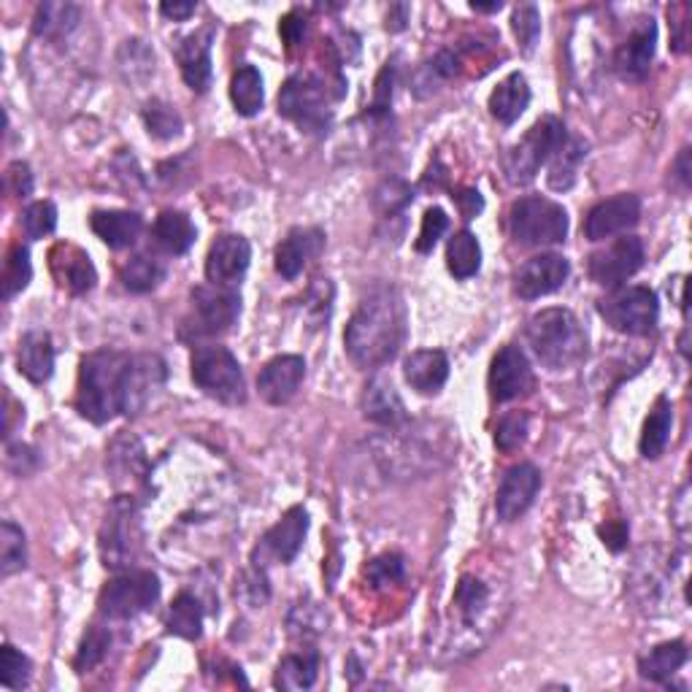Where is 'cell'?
I'll return each mask as SVG.
<instances>
[{
	"mask_svg": "<svg viewBox=\"0 0 692 692\" xmlns=\"http://www.w3.org/2000/svg\"><path fill=\"white\" fill-rule=\"evenodd\" d=\"M90 228L106 247L111 249H128L139 241L143 220L136 211H96L90 217Z\"/></svg>",
	"mask_w": 692,
	"mask_h": 692,
	"instance_id": "83f0119b",
	"label": "cell"
},
{
	"mask_svg": "<svg viewBox=\"0 0 692 692\" xmlns=\"http://www.w3.org/2000/svg\"><path fill=\"white\" fill-rule=\"evenodd\" d=\"M252 263V247L244 235H220L205 258V279L211 284L235 287Z\"/></svg>",
	"mask_w": 692,
	"mask_h": 692,
	"instance_id": "ac0fdd59",
	"label": "cell"
},
{
	"mask_svg": "<svg viewBox=\"0 0 692 692\" xmlns=\"http://www.w3.org/2000/svg\"><path fill=\"white\" fill-rule=\"evenodd\" d=\"M28 565V544H24L22 528L6 520L0 525V576H11V573L22 571Z\"/></svg>",
	"mask_w": 692,
	"mask_h": 692,
	"instance_id": "f35d334b",
	"label": "cell"
},
{
	"mask_svg": "<svg viewBox=\"0 0 692 692\" xmlns=\"http://www.w3.org/2000/svg\"><path fill=\"white\" fill-rule=\"evenodd\" d=\"M305 533H309V511L303 507H292L282 520L277 522L260 541V546L254 550V565H265L268 560L273 563H292L301 552Z\"/></svg>",
	"mask_w": 692,
	"mask_h": 692,
	"instance_id": "8fae6325",
	"label": "cell"
},
{
	"mask_svg": "<svg viewBox=\"0 0 692 692\" xmlns=\"http://www.w3.org/2000/svg\"><path fill=\"white\" fill-rule=\"evenodd\" d=\"M509 233L520 247L563 244L569 235V214L550 198H520L509 209Z\"/></svg>",
	"mask_w": 692,
	"mask_h": 692,
	"instance_id": "277c9868",
	"label": "cell"
},
{
	"mask_svg": "<svg viewBox=\"0 0 692 692\" xmlns=\"http://www.w3.org/2000/svg\"><path fill=\"white\" fill-rule=\"evenodd\" d=\"M569 273L571 265L563 254L554 252L535 254V258H530L528 263L517 271L514 290L517 295L525 298V301H535V298H544L550 295V292L560 290V287L565 284V279H569Z\"/></svg>",
	"mask_w": 692,
	"mask_h": 692,
	"instance_id": "e0dca14e",
	"label": "cell"
},
{
	"mask_svg": "<svg viewBox=\"0 0 692 692\" xmlns=\"http://www.w3.org/2000/svg\"><path fill=\"white\" fill-rule=\"evenodd\" d=\"M30 673H33V663L20 650H14L11 644L3 646L0 652V682L6 690H20L30 682Z\"/></svg>",
	"mask_w": 692,
	"mask_h": 692,
	"instance_id": "ee69618b",
	"label": "cell"
},
{
	"mask_svg": "<svg viewBox=\"0 0 692 692\" xmlns=\"http://www.w3.org/2000/svg\"><path fill=\"white\" fill-rule=\"evenodd\" d=\"M471 9H473V11H484V14H490V11H501V9H503V3H501V0H495V3H477V0H473Z\"/></svg>",
	"mask_w": 692,
	"mask_h": 692,
	"instance_id": "94428289",
	"label": "cell"
},
{
	"mask_svg": "<svg viewBox=\"0 0 692 692\" xmlns=\"http://www.w3.org/2000/svg\"><path fill=\"white\" fill-rule=\"evenodd\" d=\"M407 330L409 314L401 292L388 284L377 287L360 301L347 325L344 347L349 360L365 371L388 365L401 352Z\"/></svg>",
	"mask_w": 692,
	"mask_h": 692,
	"instance_id": "6da1fadb",
	"label": "cell"
},
{
	"mask_svg": "<svg viewBox=\"0 0 692 692\" xmlns=\"http://www.w3.org/2000/svg\"><path fill=\"white\" fill-rule=\"evenodd\" d=\"M160 11L168 20H187L190 14H195V3H163Z\"/></svg>",
	"mask_w": 692,
	"mask_h": 692,
	"instance_id": "680465c9",
	"label": "cell"
},
{
	"mask_svg": "<svg viewBox=\"0 0 692 692\" xmlns=\"http://www.w3.org/2000/svg\"><path fill=\"white\" fill-rule=\"evenodd\" d=\"M22 228L28 239L39 241L58 228V209L52 201H36L22 211Z\"/></svg>",
	"mask_w": 692,
	"mask_h": 692,
	"instance_id": "bcb514c9",
	"label": "cell"
},
{
	"mask_svg": "<svg viewBox=\"0 0 692 692\" xmlns=\"http://www.w3.org/2000/svg\"><path fill=\"white\" fill-rule=\"evenodd\" d=\"M79 20H82V9L73 3H41L39 11H36L33 30L36 36H43V39H60V36H68L73 28H77Z\"/></svg>",
	"mask_w": 692,
	"mask_h": 692,
	"instance_id": "74e56055",
	"label": "cell"
},
{
	"mask_svg": "<svg viewBox=\"0 0 692 692\" xmlns=\"http://www.w3.org/2000/svg\"><path fill=\"white\" fill-rule=\"evenodd\" d=\"M6 465H9L17 477H28V473H33L36 469H39V458H36V452L30 447L17 444V447H9Z\"/></svg>",
	"mask_w": 692,
	"mask_h": 692,
	"instance_id": "db71d44e",
	"label": "cell"
},
{
	"mask_svg": "<svg viewBox=\"0 0 692 692\" xmlns=\"http://www.w3.org/2000/svg\"><path fill=\"white\" fill-rule=\"evenodd\" d=\"M106 528L101 535V552L109 569H122L130 565L136 552V535H133V509L130 503H117L111 517H106Z\"/></svg>",
	"mask_w": 692,
	"mask_h": 692,
	"instance_id": "7402d4cb",
	"label": "cell"
},
{
	"mask_svg": "<svg viewBox=\"0 0 692 692\" xmlns=\"http://www.w3.org/2000/svg\"><path fill=\"white\" fill-rule=\"evenodd\" d=\"M317 671H320V654L314 650L301 652V654H287V658L279 663L277 676H273V684L279 690H309L314 688L317 682Z\"/></svg>",
	"mask_w": 692,
	"mask_h": 692,
	"instance_id": "d6a6232c",
	"label": "cell"
},
{
	"mask_svg": "<svg viewBox=\"0 0 692 692\" xmlns=\"http://www.w3.org/2000/svg\"><path fill=\"white\" fill-rule=\"evenodd\" d=\"M279 114L295 122L305 133H325L330 124L325 84L309 73L290 77L279 92Z\"/></svg>",
	"mask_w": 692,
	"mask_h": 692,
	"instance_id": "ba28073f",
	"label": "cell"
},
{
	"mask_svg": "<svg viewBox=\"0 0 692 692\" xmlns=\"http://www.w3.org/2000/svg\"><path fill=\"white\" fill-rule=\"evenodd\" d=\"M690 652L684 641H669V644L654 646L650 654L639 660L641 676L650 682H669V679L688 663Z\"/></svg>",
	"mask_w": 692,
	"mask_h": 692,
	"instance_id": "1f68e13d",
	"label": "cell"
},
{
	"mask_svg": "<svg viewBox=\"0 0 692 692\" xmlns=\"http://www.w3.org/2000/svg\"><path fill=\"white\" fill-rule=\"evenodd\" d=\"M33 279V265H30V252L28 247L17 244L11 247V252L6 254L3 263V298L11 301L14 295H20L24 287Z\"/></svg>",
	"mask_w": 692,
	"mask_h": 692,
	"instance_id": "ab89813d",
	"label": "cell"
},
{
	"mask_svg": "<svg viewBox=\"0 0 692 692\" xmlns=\"http://www.w3.org/2000/svg\"><path fill=\"white\" fill-rule=\"evenodd\" d=\"M490 592L479 579L463 576L460 579L458 590H454V606H458L463 620H477V614H482V609L488 606Z\"/></svg>",
	"mask_w": 692,
	"mask_h": 692,
	"instance_id": "f6af8a7d",
	"label": "cell"
},
{
	"mask_svg": "<svg viewBox=\"0 0 692 692\" xmlns=\"http://www.w3.org/2000/svg\"><path fill=\"white\" fill-rule=\"evenodd\" d=\"M130 354L117 349H101L87 354L79 368L77 411L92 425H106L122 414V382Z\"/></svg>",
	"mask_w": 692,
	"mask_h": 692,
	"instance_id": "7a4b0ae2",
	"label": "cell"
},
{
	"mask_svg": "<svg viewBox=\"0 0 692 692\" xmlns=\"http://www.w3.org/2000/svg\"><path fill=\"white\" fill-rule=\"evenodd\" d=\"M511 30H514L517 41L522 43L525 52H533L535 41L541 36V14L533 3H522L514 9V17H511Z\"/></svg>",
	"mask_w": 692,
	"mask_h": 692,
	"instance_id": "681fc988",
	"label": "cell"
},
{
	"mask_svg": "<svg viewBox=\"0 0 692 692\" xmlns=\"http://www.w3.org/2000/svg\"><path fill=\"white\" fill-rule=\"evenodd\" d=\"M403 377L420 395H435L449 379V358L441 349H420L411 352L403 363Z\"/></svg>",
	"mask_w": 692,
	"mask_h": 692,
	"instance_id": "d4e9b609",
	"label": "cell"
},
{
	"mask_svg": "<svg viewBox=\"0 0 692 692\" xmlns=\"http://www.w3.org/2000/svg\"><path fill=\"white\" fill-rule=\"evenodd\" d=\"M411 203V187L401 179H388L377 192H373V205L382 217H392L395 211H403Z\"/></svg>",
	"mask_w": 692,
	"mask_h": 692,
	"instance_id": "f907efd6",
	"label": "cell"
},
{
	"mask_svg": "<svg viewBox=\"0 0 692 692\" xmlns=\"http://www.w3.org/2000/svg\"><path fill=\"white\" fill-rule=\"evenodd\" d=\"M644 265V241L639 235H622L614 244L598 249L590 254L588 271L595 284L616 290Z\"/></svg>",
	"mask_w": 692,
	"mask_h": 692,
	"instance_id": "30bf717a",
	"label": "cell"
},
{
	"mask_svg": "<svg viewBox=\"0 0 692 692\" xmlns=\"http://www.w3.org/2000/svg\"><path fill=\"white\" fill-rule=\"evenodd\" d=\"M490 114L501 124H514L530 106V87L522 73H509L490 96Z\"/></svg>",
	"mask_w": 692,
	"mask_h": 692,
	"instance_id": "f1b7e54d",
	"label": "cell"
},
{
	"mask_svg": "<svg viewBox=\"0 0 692 692\" xmlns=\"http://www.w3.org/2000/svg\"><path fill=\"white\" fill-rule=\"evenodd\" d=\"M533 368H530L525 352L520 347L509 344L495 354L490 368V395L492 401L507 403L514 398L528 395L533 390Z\"/></svg>",
	"mask_w": 692,
	"mask_h": 692,
	"instance_id": "5bb4252c",
	"label": "cell"
},
{
	"mask_svg": "<svg viewBox=\"0 0 692 692\" xmlns=\"http://www.w3.org/2000/svg\"><path fill=\"white\" fill-rule=\"evenodd\" d=\"M452 198H454V201H458L460 211H463L465 220H473V217H477V214H482L484 201H482V195H479L477 190H463V192H458V195H452Z\"/></svg>",
	"mask_w": 692,
	"mask_h": 692,
	"instance_id": "9f6ffc18",
	"label": "cell"
},
{
	"mask_svg": "<svg viewBox=\"0 0 692 692\" xmlns=\"http://www.w3.org/2000/svg\"><path fill=\"white\" fill-rule=\"evenodd\" d=\"M230 101L241 117H254L263 109V77L254 66H241L230 79Z\"/></svg>",
	"mask_w": 692,
	"mask_h": 692,
	"instance_id": "836d02e7",
	"label": "cell"
},
{
	"mask_svg": "<svg viewBox=\"0 0 692 692\" xmlns=\"http://www.w3.org/2000/svg\"><path fill=\"white\" fill-rule=\"evenodd\" d=\"M168 633L195 641L203 633V606L192 592H179L168 611Z\"/></svg>",
	"mask_w": 692,
	"mask_h": 692,
	"instance_id": "d590c367",
	"label": "cell"
},
{
	"mask_svg": "<svg viewBox=\"0 0 692 692\" xmlns=\"http://www.w3.org/2000/svg\"><path fill=\"white\" fill-rule=\"evenodd\" d=\"M673 173H676L682 190H688L690 187V149H682V154H679L676 163H673Z\"/></svg>",
	"mask_w": 692,
	"mask_h": 692,
	"instance_id": "91938a15",
	"label": "cell"
},
{
	"mask_svg": "<svg viewBox=\"0 0 692 692\" xmlns=\"http://www.w3.org/2000/svg\"><path fill=\"white\" fill-rule=\"evenodd\" d=\"M641 220V201L633 192L609 198L592 205L588 220H584V235L590 241H606L611 235H620L631 230Z\"/></svg>",
	"mask_w": 692,
	"mask_h": 692,
	"instance_id": "9a60e30c",
	"label": "cell"
},
{
	"mask_svg": "<svg viewBox=\"0 0 692 692\" xmlns=\"http://www.w3.org/2000/svg\"><path fill=\"white\" fill-rule=\"evenodd\" d=\"M192 311H195L198 333H224L239 320L241 295L235 292V287H195L192 290Z\"/></svg>",
	"mask_w": 692,
	"mask_h": 692,
	"instance_id": "7c38bea8",
	"label": "cell"
},
{
	"mask_svg": "<svg viewBox=\"0 0 692 692\" xmlns=\"http://www.w3.org/2000/svg\"><path fill=\"white\" fill-rule=\"evenodd\" d=\"M160 598V579L152 571H128L111 579L101 592V614L109 620H133Z\"/></svg>",
	"mask_w": 692,
	"mask_h": 692,
	"instance_id": "9c48e42d",
	"label": "cell"
},
{
	"mask_svg": "<svg viewBox=\"0 0 692 692\" xmlns=\"http://www.w3.org/2000/svg\"><path fill=\"white\" fill-rule=\"evenodd\" d=\"M6 190L17 198H28L33 192V173H30L28 163H11L6 168Z\"/></svg>",
	"mask_w": 692,
	"mask_h": 692,
	"instance_id": "f5cc1de1",
	"label": "cell"
},
{
	"mask_svg": "<svg viewBox=\"0 0 692 692\" xmlns=\"http://www.w3.org/2000/svg\"><path fill=\"white\" fill-rule=\"evenodd\" d=\"M305 379V360L298 354H279L268 360L258 377V390L271 407H284L295 398Z\"/></svg>",
	"mask_w": 692,
	"mask_h": 692,
	"instance_id": "d6986e66",
	"label": "cell"
},
{
	"mask_svg": "<svg viewBox=\"0 0 692 692\" xmlns=\"http://www.w3.org/2000/svg\"><path fill=\"white\" fill-rule=\"evenodd\" d=\"M166 363L158 354H130L122 382V414H139L166 384Z\"/></svg>",
	"mask_w": 692,
	"mask_h": 692,
	"instance_id": "4fadbf2b",
	"label": "cell"
},
{
	"mask_svg": "<svg viewBox=\"0 0 692 692\" xmlns=\"http://www.w3.org/2000/svg\"><path fill=\"white\" fill-rule=\"evenodd\" d=\"M325 247V233L317 228H295L287 233V239L277 247V258L273 265L282 273L284 279H295L303 271L309 260H314L317 254Z\"/></svg>",
	"mask_w": 692,
	"mask_h": 692,
	"instance_id": "cb8c5ba5",
	"label": "cell"
},
{
	"mask_svg": "<svg viewBox=\"0 0 692 692\" xmlns=\"http://www.w3.org/2000/svg\"><path fill=\"white\" fill-rule=\"evenodd\" d=\"M528 344L552 371L582 363L588 354V333L569 309H544L528 320Z\"/></svg>",
	"mask_w": 692,
	"mask_h": 692,
	"instance_id": "3957f363",
	"label": "cell"
},
{
	"mask_svg": "<svg viewBox=\"0 0 692 692\" xmlns=\"http://www.w3.org/2000/svg\"><path fill=\"white\" fill-rule=\"evenodd\" d=\"M541 490V471L533 463H520L511 465L503 473L501 488H498L495 498V511L503 522L520 520L525 511L533 507L535 495Z\"/></svg>",
	"mask_w": 692,
	"mask_h": 692,
	"instance_id": "2e32d148",
	"label": "cell"
},
{
	"mask_svg": "<svg viewBox=\"0 0 692 692\" xmlns=\"http://www.w3.org/2000/svg\"><path fill=\"white\" fill-rule=\"evenodd\" d=\"M279 33H282L287 47H298L305 36V17L298 14V11L287 14L282 24H279Z\"/></svg>",
	"mask_w": 692,
	"mask_h": 692,
	"instance_id": "11a10c76",
	"label": "cell"
},
{
	"mask_svg": "<svg viewBox=\"0 0 692 692\" xmlns=\"http://www.w3.org/2000/svg\"><path fill=\"white\" fill-rule=\"evenodd\" d=\"M671 428H673V407L669 398H658L654 407L646 417L644 430H641L639 449L646 460H658L665 452L671 441Z\"/></svg>",
	"mask_w": 692,
	"mask_h": 692,
	"instance_id": "4dcf8cb0",
	"label": "cell"
},
{
	"mask_svg": "<svg viewBox=\"0 0 692 692\" xmlns=\"http://www.w3.org/2000/svg\"><path fill=\"white\" fill-rule=\"evenodd\" d=\"M143 122H147L149 133H152L154 139L171 141L182 133V117H179V111L173 109V106H168L163 101L147 103V109H143Z\"/></svg>",
	"mask_w": 692,
	"mask_h": 692,
	"instance_id": "b9f144b4",
	"label": "cell"
},
{
	"mask_svg": "<svg viewBox=\"0 0 692 692\" xmlns=\"http://www.w3.org/2000/svg\"><path fill=\"white\" fill-rule=\"evenodd\" d=\"M601 539L603 544L609 546L611 552H620L625 550V541H628V528L622 522H611V525L601 528Z\"/></svg>",
	"mask_w": 692,
	"mask_h": 692,
	"instance_id": "6f0895ef",
	"label": "cell"
},
{
	"mask_svg": "<svg viewBox=\"0 0 692 692\" xmlns=\"http://www.w3.org/2000/svg\"><path fill=\"white\" fill-rule=\"evenodd\" d=\"M49 268H52V277L58 279L62 290H68L71 295H84L90 292L98 282L96 265H92L90 254L77 244H54L49 252Z\"/></svg>",
	"mask_w": 692,
	"mask_h": 692,
	"instance_id": "44dd1931",
	"label": "cell"
},
{
	"mask_svg": "<svg viewBox=\"0 0 692 692\" xmlns=\"http://www.w3.org/2000/svg\"><path fill=\"white\" fill-rule=\"evenodd\" d=\"M365 576L377 590L390 588V584L403 582V576H407V560L398 552L379 554V558H373L371 563L365 565Z\"/></svg>",
	"mask_w": 692,
	"mask_h": 692,
	"instance_id": "7bdbcfd3",
	"label": "cell"
},
{
	"mask_svg": "<svg viewBox=\"0 0 692 692\" xmlns=\"http://www.w3.org/2000/svg\"><path fill=\"white\" fill-rule=\"evenodd\" d=\"M654 47H658V24L654 20H641L639 28L628 36V41L616 49L614 71L625 82H644L652 68Z\"/></svg>",
	"mask_w": 692,
	"mask_h": 692,
	"instance_id": "ffe728a7",
	"label": "cell"
},
{
	"mask_svg": "<svg viewBox=\"0 0 692 692\" xmlns=\"http://www.w3.org/2000/svg\"><path fill=\"white\" fill-rule=\"evenodd\" d=\"M152 235H154V244L163 249L166 254H187L190 252V247L195 244L198 230L184 211L168 209L158 217V220H154Z\"/></svg>",
	"mask_w": 692,
	"mask_h": 692,
	"instance_id": "f546056e",
	"label": "cell"
},
{
	"mask_svg": "<svg viewBox=\"0 0 692 692\" xmlns=\"http://www.w3.org/2000/svg\"><path fill=\"white\" fill-rule=\"evenodd\" d=\"M447 228H449V217L444 214V209H439V205H435V209H428L425 217H422L420 239H417V244H414L417 252H422V254L433 252V247L439 244L441 235L447 233Z\"/></svg>",
	"mask_w": 692,
	"mask_h": 692,
	"instance_id": "816d5d0a",
	"label": "cell"
},
{
	"mask_svg": "<svg viewBox=\"0 0 692 692\" xmlns=\"http://www.w3.org/2000/svg\"><path fill=\"white\" fill-rule=\"evenodd\" d=\"M120 279L124 290L143 295V292H152L154 287L163 282L166 265L160 263L158 258H152V254H133V258L120 268Z\"/></svg>",
	"mask_w": 692,
	"mask_h": 692,
	"instance_id": "8d00e7d4",
	"label": "cell"
},
{
	"mask_svg": "<svg viewBox=\"0 0 692 692\" xmlns=\"http://www.w3.org/2000/svg\"><path fill=\"white\" fill-rule=\"evenodd\" d=\"M528 439V414L525 411H509L501 417L495 428V447L501 452H514Z\"/></svg>",
	"mask_w": 692,
	"mask_h": 692,
	"instance_id": "7dc6e473",
	"label": "cell"
},
{
	"mask_svg": "<svg viewBox=\"0 0 692 692\" xmlns=\"http://www.w3.org/2000/svg\"><path fill=\"white\" fill-rule=\"evenodd\" d=\"M211 30H195L179 41L177 60L184 82L190 90L205 92L211 87Z\"/></svg>",
	"mask_w": 692,
	"mask_h": 692,
	"instance_id": "603a6c76",
	"label": "cell"
},
{
	"mask_svg": "<svg viewBox=\"0 0 692 692\" xmlns=\"http://www.w3.org/2000/svg\"><path fill=\"white\" fill-rule=\"evenodd\" d=\"M363 417L384 428H401V425H407V420H409L407 407H403L398 390L392 388V382H388V379H382V377L371 379V382L365 384Z\"/></svg>",
	"mask_w": 692,
	"mask_h": 692,
	"instance_id": "484cf974",
	"label": "cell"
},
{
	"mask_svg": "<svg viewBox=\"0 0 692 692\" xmlns=\"http://www.w3.org/2000/svg\"><path fill=\"white\" fill-rule=\"evenodd\" d=\"M17 365H20L22 377L30 379L33 384L49 382L54 373V347L49 333H43V330L24 333L20 341V354H17Z\"/></svg>",
	"mask_w": 692,
	"mask_h": 692,
	"instance_id": "4316f807",
	"label": "cell"
},
{
	"mask_svg": "<svg viewBox=\"0 0 692 692\" xmlns=\"http://www.w3.org/2000/svg\"><path fill=\"white\" fill-rule=\"evenodd\" d=\"M192 382L201 388L205 395L214 401L239 407L247 401L244 373H241L239 360L224 347H198L192 352Z\"/></svg>",
	"mask_w": 692,
	"mask_h": 692,
	"instance_id": "8992f818",
	"label": "cell"
},
{
	"mask_svg": "<svg viewBox=\"0 0 692 692\" xmlns=\"http://www.w3.org/2000/svg\"><path fill=\"white\" fill-rule=\"evenodd\" d=\"M109 644H111L109 633L101 631V628H90L84 635L82 646H79L77 660H73V669H77L79 673L96 669V665L106 658V652H109Z\"/></svg>",
	"mask_w": 692,
	"mask_h": 692,
	"instance_id": "c3c4849f",
	"label": "cell"
},
{
	"mask_svg": "<svg viewBox=\"0 0 692 692\" xmlns=\"http://www.w3.org/2000/svg\"><path fill=\"white\" fill-rule=\"evenodd\" d=\"M569 141L565 133V124L558 117H544L522 136V141H517L514 147L507 152L503 168H507V179L511 184H530L535 179V173L541 171V166H546L554 154L560 152V147Z\"/></svg>",
	"mask_w": 692,
	"mask_h": 692,
	"instance_id": "5b68a950",
	"label": "cell"
},
{
	"mask_svg": "<svg viewBox=\"0 0 692 692\" xmlns=\"http://www.w3.org/2000/svg\"><path fill=\"white\" fill-rule=\"evenodd\" d=\"M447 268L454 279L477 277L482 268V247L471 230H460L447 244Z\"/></svg>",
	"mask_w": 692,
	"mask_h": 692,
	"instance_id": "e575fe53",
	"label": "cell"
},
{
	"mask_svg": "<svg viewBox=\"0 0 692 692\" xmlns=\"http://www.w3.org/2000/svg\"><path fill=\"white\" fill-rule=\"evenodd\" d=\"M598 311L616 333L625 335H650L660 320L658 295L650 287H616L598 303Z\"/></svg>",
	"mask_w": 692,
	"mask_h": 692,
	"instance_id": "52a82bcc",
	"label": "cell"
},
{
	"mask_svg": "<svg viewBox=\"0 0 692 692\" xmlns=\"http://www.w3.org/2000/svg\"><path fill=\"white\" fill-rule=\"evenodd\" d=\"M584 143L576 141V139H569L560 147V152L554 154V163H552V171H550V187L552 190H569V187L573 184V179H576V168L579 163H582V158L588 152H584Z\"/></svg>",
	"mask_w": 692,
	"mask_h": 692,
	"instance_id": "60d3db41",
	"label": "cell"
}]
</instances>
